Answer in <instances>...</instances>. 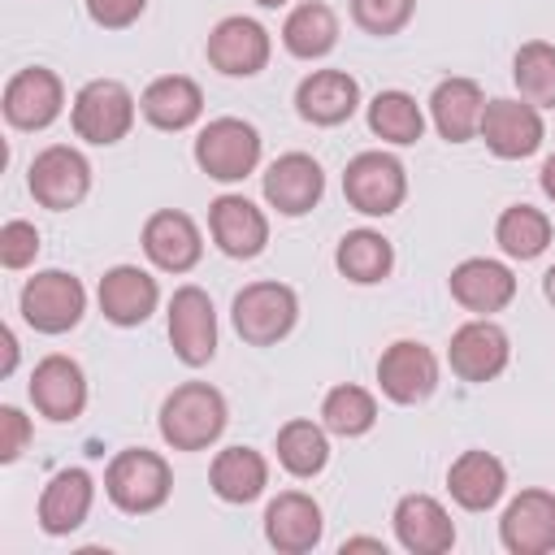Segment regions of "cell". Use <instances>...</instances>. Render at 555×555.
<instances>
[{"mask_svg":"<svg viewBox=\"0 0 555 555\" xmlns=\"http://www.w3.org/2000/svg\"><path fill=\"white\" fill-rule=\"evenodd\" d=\"M169 343L173 356L191 369L208 364L217 356V312L212 299L199 286H178L169 299Z\"/></svg>","mask_w":555,"mask_h":555,"instance_id":"obj_8","label":"cell"},{"mask_svg":"<svg viewBox=\"0 0 555 555\" xmlns=\"http://www.w3.org/2000/svg\"><path fill=\"white\" fill-rule=\"evenodd\" d=\"M91 494H95V486H91L87 468H61L39 494V525L48 533L78 529L87 520V512H91Z\"/></svg>","mask_w":555,"mask_h":555,"instance_id":"obj_27","label":"cell"},{"mask_svg":"<svg viewBox=\"0 0 555 555\" xmlns=\"http://www.w3.org/2000/svg\"><path fill=\"white\" fill-rule=\"evenodd\" d=\"M451 295H455V304H464L468 312H481V317H486V312H499V308L512 304L516 278H512L507 264L486 260V256H473V260H464V264L451 269Z\"/></svg>","mask_w":555,"mask_h":555,"instance_id":"obj_24","label":"cell"},{"mask_svg":"<svg viewBox=\"0 0 555 555\" xmlns=\"http://www.w3.org/2000/svg\"><path fill=\"white\" fill-rule=\"evenodd\" d=\"M30 442V421L17 408H0V460L13 464Z\"/></svg>","mask_w":555,"mask_h":555,"instance_id":"obj_39","label":"cell"},{"mask_svg":"<svg viewBox=\"0 0 555 555\" xmlns=\"http://www.w3.org/2000/svg\"><path fill=\"white\" fill-rule=\"evenodd\" d=\"M494 238H499V247H503L507 256L533 260V256H542L546 243H551V221H546V212H538V208H529V204H512V208H503V217H499V225H494Z\"/></svg>","mask_w":555,"mask_h":555,"instance_id":"obj_33","label":"cell"},{"mask_svg":"<svg viewBox=\"0 0 555 555\" xmlns=\"http://www.w3.org/2000/svg\"><path fill=\"white\" fill-rule=\"evenodd\" d=\"M39 251V230L30 221H4L0 225V264L4 269H26Z\"/></svg>","mask_w":555,"mask_h":555,"instance_id":"obj_38","label":"cell"},{"mask_svg":"<svg viewBox=\"0 0 555 555\" xmlns=\"http://www.w3.org/2000/svg\"><path fill=\"white\" fill-rule=\"evenodd\" d=\"M486 147L503 160H520V156H533L538 143H542V117H538V104L529 100H490L486 113H481V130Z\"/></svg>","mask_w":555,"mask_h":555,"instance_id":"obj_12","label":"cell"},{"mask_svg":"<svg viewBox=\"0 0 555 555\" xmlns=\"http://www.w3.org/2000/svg\"><path fill=\"white\" fill-rule=\"evenodd\" d=\"M499 538L512 555L555 551V494L551 490H520L499 520Z\"/></svg>","mask_w":555,"mask_h":555,"instance_id":"obj_11","label":"cell"},{"mask_svg":"<svg viewBox=\"0 0 555 555\" xmlns=\"http://www.w3.org/2000/svg\"><path fill=\"white\" fill-rule=\"evenodd\" d=\"M343 195L364 217H386L408 195V173L390 152H360L343 173Z\"/></svg>","mask_w":555,"mask_h":555,"instance_id":"obj_5","label":"cell"},{"mask_svg":"<svg viewBox=\"0 0 555 555\" xmlns=\"http://www.w3.org/2000/svg\"><path fill=\"white\" fill-rule=\"evenodd\" d=\"M91 186V165L78 147H65V143H52L35 156L30 165V195L52 208V212H65L74 208Z\"/></svg>","mask_w":555,"mask_h":555,"instance_id":"obj_9","label":"cell"},{"mask_svg":"<svg viewBox=\"0 0 555 555\" xmlns=\"http://www.w3.org/2000/svg\"><path fill=\"white\" fill-rule=\"evenodd\" d=\"M343 551H386V546H382L377 538H347Z\"/></svg>","mask_w":555,"mask_h":555,"instance_id":"obj_42","label":"cell"},{"mask_svg":"<svg viewBox=\"0 0 555 555\" xmlns=\"http://www.w3.org/2000/svg\"><path fill=\"white\" fill-rule=\"evenodd\" d=\"M65 104V91H61V78L43 65H30V69H17L4 87V117L22 130H43L56 121Z\"/></svg>","mask_w":555,"mask_h":555,"instance_id":"obj_14","label":"cell"},{"mask_svg":"<svg viewBox=\"0 0 555 555\" xmlns=\"http://www.w3.org/2000/svg\"><path fill=\"white\" fill-rule=\"evenodd\" d=\"M295 317H299V299L282 282H251L234 295V330L251 347H269L286 338Z\"/></svg>","mask_w":555,"mask_h":555,"instance_id":"obj_4","label":"cell"},{"mask_svg":"<svg viewBox=\"0 0 555 555\" xmlns=\"http://www.w3.org/2000/svg\"><path fill=\"white\" fill-rule=\"evenodd\" d=\"M321 191H325V173L304 152H286L264 169V199L286 217H304L321 199Z\"/></svg>","mask_w":555,"mask_h":555,"instance_id":"obj_16","label":"cell"},{"mask_svg":"<svg viewBox=\"0 0 555 555\" xmlns=\"http://www.w3.org/2000/svg\"><path fill=\"white\" fill-rule=\"evenodd\" d=\"M282 43L299 61L325 56L338 43V17H334V9L321 4V0H308V4L291 9V17L282 22Z\"/></svg>","mask_w":555,"mask_h":555,"instance_id":"obj_30","label":"cell"},{"mask_svg":"<svg viewBox=\"0 0 555 555\" xmlns=\"http://www.w3.org/2000/svg\"><path fill=\"white\" fill-rule=\"evenodd\" d=\"M264 538L286 555H304L321 542V507L304 490H286L264 507Z\"/></svg>","mask_w":555,"mask_h":555,"instance_id":"obj_21","label":"cell"},{"mask_svg":"<svg viewBox=\"0 0 555 555\" xmlns=\"http://www.w3.org/2000/svg\"><path fill=\"white\" fill-rule=\"evenodd\" d=\"M143 9H147V0H87L91 22H100V26H108V30L130 26V22H134Z\"/></svg>","mask_w":555,"mask_h":555,"instance_id":"obj_40","label":"cell"},{"mask_svg":"<svg viewBox=\"0 0 555 555\" xmlns=\"http://www.w3.org/2000/svg\"><path fill=\"white\" fill-rule=\"evenodd\" d=\"M143 251H147V260L156 269L186 273V269H195V260L204 251V238H199V230H195V221L186 212L165 208V212H152L147 217V225H143Z\"/></svg>","mask_w":555,"mask_h":555,"instance_id":"obj_18","label":"cell"},{"mask_svg":"<svg viewBox=\"0 0 555 555\" xmlns=\"http://www.w3.org/2000/svg\"><path fill=\"white\" fill-rule=\"evenodd\" d=\"M195 160H199V169H204L208 178H217V182H238V178H247V173L256 169V160H260V134H256V126L243 121V117H217V121H208V126L199 130V139H195Z\"/></svg>","mask_w":555,"mask_h":555,"instance_id":"obj_3","label":"cell"},{"mask_svg":"<svg viewBox=\"0 0 555 555\" xmlns=\"http://www.w3.org/2000/svg\"><path fill=\"white\" fill-rule=\"evenodd\" d=\"M542 191L555 199V156H546V165H542Z\"/></svg>","mask_w":555,"mask_h":555,"instance_id":"obj_43","label":"cell"},{"mask_svg":"<svg viewBox=\"0 0 555 555\" xmlns=\"http://www.w3.org/2000/svg\"><path fill=\"white\" fill-rule=\"evenodd\" d=\"M208 230H212L217 247H221L225 256H234V260H251V256H260V247L269 243V221H264V212H260L251 199H243V195H221V199H212V208H208Z\"/></svg>","mask_w":555,"mask_h":555,"instance_id":"obj_17","label":"cell"},{"mask_svg":"<svg viewBox=\"0 0 555 555\" xmlns=\"http://www.w3.org/2000/svg\"><path fill=\"white\" fill-rule=\"evenodd\" d=\"M377 382H382L386 399H395V403H421L438 386V360H434V351L425 343L399 338V343H390L382 351Z\"/></svg>","mask_w":555,"mask_h":555,"instance_id":"obj_10","label":"cell"},{"mask_svg":"<svg viewBox=\"0 0 555 555\" xmlns=\"http://www.w3.org/2000/svg\"><path fill=\"white\" fill-rule=\"evenodd\" d=\"M542 291H546V299H551V304H555V264H551V269H546V278H542Z\"/></svg>","mask_w":555,"mask_h":555,"instance_id":"obj_44","label":"cell"},{"mask_svg":"<svg viewBox=\"0 0 555 555\" xmlns=\"http://www.w3.org/2000/svg\"><path fill=\"white\" fill-rule=\"evenodd\" d=\"M369 130L386 143H416L425 130L421 104L408 91H377L369 104Z\"/></svg>","mask_w":555,"mask_h":555,"instance_id":"obj_32","label":"cell"},{"mask_svg":"<svg viewBox=\"0 0 555 555\" xmlns=\"http://www.w3.org/2000/svg\"><path fill=\"white\" fill-rule=\"evenodd\" d=\"M269 61V30L251 17H221L208 35V65L230 78H251Z\"/></svg>","mask_w":555,"mask_h":555,"instance_id":"obj_13","label":"cell"},{"mask_svg":"<svg viewBox=\"0 0 555 555\" xmlns=\"http://www.w3.org/2000/svg\"><path fill=\"white\" fill-rule=\"evenodd\" d=\"M208 481H212L217 499H225V503H251L264 490V481H269V464L251 447H225V451H217Z\"/></svg>","mask_w":555,"mask_h":555,"instance_id":"obj_29","label":"cell"},{"mask_svg":"<svg viewBox=\"0 0 555 555\" xmlns=\"http://www.w3.org/2000/svg\"><path fill=\"white\" fill-rule=\"evenodd\" d=\"M321 421L330 434H343V438H356V434H369L373 421H377V403L364 386H334L321 403Z\"/></svg>","mask_w":555,"mask_h":555,"instance_id":"obj_36","label":"cell"},{"mask_svg":"<svg viewBox=\"0 0 555 555\" xmlns=\"http://www.w3.org/2000/svg\"><path fill=\"white\" fill-rule=\"evenodd\" d=\"M395 533L412 555H442L455 542V525L447 507L429 494H403L395 503Z\"/></svg>","mask_w":555,"mask_h":555,"instance_id":"obj_20","label":"cell"},{"mask_svg":"<svg viewBox=\"0 0 555 555\" xmlns=\"http://www.w3.org/2000/svg\"><path fill=\"white\" fill-rule=\"evenodd\" d=\"M156 278L143 273L139 264H117L100 278V312L113 325H143L156 312Z\"/></svg>","mask_w":555,"mask_h":555,"instance_id":"obj_23","label":"cell"},{"mask_svg":"<svg viewBox=\"0 0 555 555\" xmlns=\"http://www.w3.org/2000/svg\"><path fill=\"white\" fill-rule=\"evenodd\" d=\"M334 264H338L343 278H351L360 286H373V282H382L390 273L395 247L377 230H351V234H343V243L334 251Z\"/></svg>","mask_w":555,"mask_h":555,"instance_id":"obj_31","label":"cell"},{"mask_svg":"<svg viewBox=\"0 0 555 555\" xmlns=\"http://www.w3.org/2000/svg\"><path fill=\"white\" fill-rule=\"evenodd\" d=\"M278 460H282V468L295 473V477L321 473L325 460H330V442H325L321 425H312V421H286V425L278 429Z\"/></svg>","mask_w":555,"mask_h":555,"instance_id":"obj_34","label":"cell"},{"mask_svg":"<svg viewBox=\"0 0 555 555\" xmlns=\"http://www.w3.org/2000/svg\"><path fill=\"white\" fill-rule=\"evenodd\" d=\"M169 464L156 455V451H143V447H126L108 460V473H104V490L108 499L130 512V516H143V512H156L165 499H169Z\"/></svg>","mask_w":555,"mask_h":555,"instance_id":"obj_2","label":"cell"},{"mask_svg":"<svg viewBox=\"0 0 555 555\" xmlns=\"http://www.w3.org/2000/svg\"><path fill=\"white\" fill-rule=\"evenodd\" d=\"M87 308V291L74 273L61 269H43L22 286V317L26 325H35L39 334H65L78 325Z\"/></svg>","mask_w":555,"mask_h":555,"instance_id":"obj_7","label":"cell"},{"mask_svg":"<svg viewBox=\"0 0 555 555\" xmlns=\"http://www.w3.org/2000/svg\"><path fill=\"white\" fill-rule=\"evenodd\" d=\"M416 0H351V17L369 35H395L408 26Z\"/></svg>","mask_w":555,"mask_h":555,"instance_id":"obj_37","label":"cell"},{"mask_svg":"<svg viewBox=\"0 0 555 555\" xmlns=\"http://www.w3.org/2000/svg\"><path fill=\"white\" fill-rule=\"evenodd\" d=\"M447 490L460 507L468 512H486L503 499L507 490V468L503 460H494L490 451H464L451 468H447Z\"/></svg>","mask_w":555,"mask_h":555,"instance_id":"obj_26","label":"cell"},{"mask_svg":"<svg viewBox=\"0 0 555 555\" xmlns=\"http://www.w3.org/2000/svg\"><path fill=\"white\" fill-rule=\"evenodd\" d=\"M256 4H264V9H278V4H286V0H256Z\"/></svg>","mask_w":555,"mask_h":555,"instance_id":"obj_45","label":"cell"},{"mask_svg":"<svg viewBox=\"0 0 555 555\" xmlns=\"http://www.w3.org/2000/svg\"><path fill=\"white\" fill-rule=\"evenodd\" d=\"M225 429V399L208 382H182L160 408V438L173 451H204Z\"/></svg>","mask_w":555,"mask_h":555,"instance_id":"obj_1","label":"cell"},{"mask_svg":"<svg viewBox=\"0 0 555 555\" xmlns=\"http://www.w3.org/2000/svg\"><path fill=\"white\" fill-rule=\"evenodd\" d=\"M356 104H360V82L347 69H317L295 91V108L312 126H338L356 113Z\"/></svg>","mask_w":555,"mask_h":555,"instance_id":"obj_22","label":"cell"},{"mask_svg":"<svg viewBox=\"0 0 555 555\" xmlns=\"http://www.w3.org/2000/svg\"><path fill=\"white\" fill-rule=\"evenodd\" d=\"M74 130L87 143H117L134 126V95L117 78H95L74 95Z\"/></svg>","mask_w":555,"mask_h":555,"instance_id":"obj_6","label":"cell"},{"mask_svg":"<svg viewBox=\"0 0 555 555\" xmlns=\"http://www.w3.org/2000/svg\"><path fill=\"white\" fill-rule=\"evenodd\" d=\"M512 78L520 87V95L538 108H551L555 104V48L533 39V43H520L516 61H512Z\"/></svg>","mask_w":555,"mask_h":555,"instance_id":"obj_35","label":"cell"},{"mask_svg":"<svg viewBox=\"0 0 555 555\" xmlns=\"http://www.w3.org/2000/svg\"><path fill=\"white\" fill-rule=\"evenodd\" d=\"M0 338H4V364H0V373H13V364H17V338H13L9 330H4Z\"/></svg>","mask_w":555,"mask_h":555,"instance_id":"obj_41","label":"cell"},{"mask_svg":"<svg viewBox=\"0 0 555 555\" xmlns=\"http://www.w3.org/2000/svg\"><path fill=\"white\" fill-rule=\"evenodd\" d=\"M451 369L464 377V382H490L507 369V356H512V343L507 334L494 325V321H468L451 334Z\"/></svg>","mask_w":555,"mask_h":555,"instance_id":"obj_15","label":"cell"},{"mask_svg":"<svg viewBox=\"0 0 555 555\" xmlns=\"http://www.w3.org/2000/svg\"><path fill=\"white\" fill-rule=\"evenodd\" d=\"M429 113L434 126L447 143H468L481 130V113H486V95L473 78H447L434 87L429 95Z\"/></svg>","mask_w":555,"mask_h":555,"instance_id":"obj_25","label":"cell"},{"mask_svg":"<svg viewBox=\"0 0 555 555\" xmlns=\"http://www.w3.org/2000/svg\"><path fill=\"white\" fill-rule=\"evenodd\" d=\"M30 399L48 421H74L87 408L82 369L69 356H43L30 373Z\"/></svg>","mask_w":555,"mask_h":555,"instance_id":"obj_19","label":"cell"},{"mask_svg":"<svg viewBox=\"0 0 555 555\" xmlns=\"http://www.w3.org/2000/svg\"><path fill=\"white\" fill-rule=\"evenodd\" d=\"M139 108H143V117H147L152 126H160V130H186V126L204 113V91H199L191 78H182V74H165V78L147 82Z\"/></svg>","mask_w":555,"mask_h":555,"instance_id":"obj_28","label":"cell"}]
</instances>
